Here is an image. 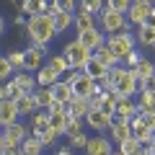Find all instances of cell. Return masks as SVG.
Here are the masks:
<instances>
[{
    "instance_id": "cell-1",
    "label": "cell",
    "mask_w": 155,
    "mask_h": 155,
    "mask_svg": "<svg viewBox=\"0 0 155 155\" xmlns=\"http://www.w3.org/2000/svg\"><path fill=\"white\" fill-rule=\"evenodd\" d=\"M26 36H28V41H31V47H49L52 39L57 36L52 16L41 13V16L28 18V23H26Z\"/></svg>"
},
{
    "instance_id": "cell-2",
    "label": "cell",
    "mask_w": 155,
    "mask_h": 155,
    "mask_svg": "<svg viewBox=\"0 0 155 155\" xmlns=\"http://www.w3.org/2000/svg\"><path fill=\"white\" fill-rule=\"evenodd\" d=\"M67 85L72 88V96H78V98H98V96H104V91H101V85L96 83V80H91L85 72H67L65 78H62Z\"/></svg>"
},
{
    "instance_id": "cell-3",
    "label": "cell",
    "mask_w": 155,
    "mask_h": 155,
    "mask_svg": "<svg viewBox=\"0 0 155 155\" xmlns=\"http://www.w3.org/2000/svg\"><path fill=\"white\" fill-rule=\"evenodd\" d=\"M62 57L67 60V65H70V70H75V72H83L85 70V65H88L91 60H93V52H88L80 41H67L65 47H62Z\"/></svg>"
},
{
    "instance_id": "cell-4",
    "label": "cell",
    "mask_w": 155,
    "mask_h": 155,
    "mask_svg": "<svg viewBox=\"0 0 155 155\" xmlns=\"http://www.w3.org/2000/svg\"><path fill=\"white\" fill-rule=\"evenodd\" d=\"M106 47L114 52V57L119 62H124V57L132 54L137 49V41H134V34L132 31H124V34H114V36H106Z\"/></svg>"
},
{
    "instance_id": "cell-5",
    "label": "cell",
    "mask_w": 155,
    "mask_h": 155,
    "mask_svg": "<svg viewBox=\"0 0 155 155\" xmlns=\"http://www.w3.org/2000/svg\"><path fill=\"white\" fill-rule=\"evenodd\" d=\"M98 28L106 34V36H114V34H124V31H129V21H127V16H119V13H114V11H109V8H104L101 11V16H98Z\"/></svg>"
},
{
    "instance_id": "cell-6",
    "label": "cell",
    "mask_w": 155,
    "mask_h": 155,
    "mask_svg": "<svg viewBox=\"0 0 155 155\" xmlns=\"http://www.w3.org/2000/svg\"><path fill=\"white\" fill-rule=\"evenodd\" d=\"M155 11V3H150V0H134L132 5H129V13H127V21L129 26H145V23L150 21V16H153Z\"/></svg>"
},
{
    "instance_id": "cell-7",
    "label": "cell",
    "mask_w": 155,
    "mask_h": 155,
    "mask_svg": "<svg viewBox=\"0 0 155 155\" xmlns=\"http://www.w3.org/2000/svg\"><path fill=\"white\" fill-rule=\"evenodd\" d=\"M23 57H26V67H23V72H31V75H36L41 67L47 65V47H31L28 44L26 49H23Z\"/></svg>"
},
{
    "instance_id": "cell-8",
    "label": "cell",
    "mask_w": 155,
    "mask_h": 155,
    "mask_svg": "<svg viewBox=\"0 0 155 155\" xmlns=\"http://www.w3.org/2000/svg\"><path fill=\"white\" fill-rule=\"evenodd\" d=\"M119 98H137V72L134 70H124V75L116 80L114 85Z\"/></svg>"
},
{
    "instance_id": "cell-9",
    "label": "cell",
    "mask_w": 155,
    "mask_h": 155,
    "mask_svg": "<svg viewBox=\"0 0 155 155\" xmlns=\"http://www.w3.org/2000/svg\"><path fill=\"white\" fill-rule=\"evenodd\" d=\"M129 137H132V119H119V116H116L114 122H111V127H109V140L119 147V145L127 142Z\"/></svg>"
},
{
    "instance_id": "cell-10",
    "label": "cell",
    "mask_w": 155,
    "mask_h": 155,
    "mask_svg": "<svg viewBox=\"0 0 155 155\" xmlns=\"http://www.w3.org/2000/svg\"><path fill=\"white\" fill-rule=\"evenodd\" d=\"M83 122H85V127H88V129H93V134H104V132H109V127H111L114 119H109L101 109H91Z\"/></svg>"
},
{
    "instance_id": "cell-11",
    "label": "cell",
    "mask_w": 155,
    "mask_h": 155,
    "mask_svg": "<svg viewBox=\"0 0 155 155\" xmlns=\"http://www.w3.org/2000/svg\"><path fill=\"white\" fill-rule=\"evenodd\" d=\"M75 39H78V41H80V44H83L88 52H96V49H101V47L106 44V34L101 31L98 26L91 28V31H80Z\"/></svg>"
},
{
    "instance_id": "cell-12",
    "label": "cell",
    "mask_w": 155,
    "mask_h": 155,
    "mask_svg": "<svg viewBox=\"0 0 155 155\" xmlns=\"http://www.w3.org/2000/svg\"><path fill=\"white\" fill-rule=\"evenodd\" d=\"M114 142H111L106 134H93L88 142V147H85V155H111L114 153Z\"/></svg>"
},
{
    "instance_id": "cell-13",
    "label": "cell",
    "mask_w": 155,
    "mask_h": 155,
    "mask_svg": "<svg viewBox=\"0 0 155 155\" xmlns=\"http://www.w3.org/2000/svg\"><path fill=\"white\" fill-rule=\"evenodd\" d=\"M132 137L137 140L142 147H150V145H153V140H155V132H150V129L145 127L142 116H134V119H132Z\"/></svg>"
},
{
    "instance_id": "cell-14",
    "label": "cell",
    "mask_w": 155,
    "mask_h": 155,
    "mask_svg": "<svg viewBox=\"0 0 155 155\" xmlns=\"http://www.w3.org/2000/svg\"><path fill=\"white\" fill-rule=\"evenodd\" d=\"M28 129H31V134L34 137H41V134H47L49 132V114L47 111H36V114L28 119Z\"/></svg>"
},
{
    "instance_id": "cell-15",
    "label": "cell",
    "mask_w": 155,
    "mask_h": 155,
    "mask_svg": "<svg viewBox=\"0 0 155 155\" xmlns=\"http://www.w3.org/2000/svg\"><path fill=\"white\" fill-rule=\"evenodd\" d=\"M16 104V109H18V116H26V119H31L34 114L39 111V104H36V98H34V93H26V96H21L18 101H13Z\"/></svg>"
},
{
    "instance_id": "cell-16",
    "label": "cell",
    "mask_w": 155,
    "mask_h": 155,
    "mask_svg": "<svg viewBox=\"0 0 155 155\" xmlns=\"http://www.w3.org/2000/svg\"><path fill=\"white\" fill-rule=\"evenodd\" d=\"M16 122H21L16 104H13V101H3V104H0V129L11 127V124H16Z\"/></svg>"
},
{
    "instance_id": "cell-17",
    "label": "cell",
    "mask_w": 155,
    "mask_h": 155,
    "mask_svg": "<svg viewBox=\"0 0 155 155\" xmlns=\"http://www.w3.org/2000/svg\"><path fill=\"white\" fill-rule=\"evenodd\" d=\"M116 116L119 119H134V116H140L137 101L134 98H119L116 101Z\"/></svg>"
},
{
    "instance_id": "cell-18",
    "label": "cell",
    "mask_w": 155,
    "mask_h": 155,
    "mask_svg": "<svg viewBox=\"0 0 155 155\" xmlns=\"http://www.w3.org/2000/svg\"><path fill=\"white\" fill-rule=\"evenodd\" d=\"M91 111V101L88 98H78V96H72V101L67 104V114L75 116V119H85Z\"/></svg>"
},
{
    "instance_id": "cell-19",
    "label": "cell",
    "mask_w": 155,
    "mask_h": 155,
    "mask_svg": "<svg viewBox=\"0 0 155 155\" xmlns=\"http://www.w3.org/2000/svg\"><path fill=\"white\" fill-rule=\"evenodd\" d=\"M72 26L78 28V34H80V31H91V28H96V26H98V18L78 8V13H75V23H72Z\"/></svg>"
},
{
    "instance_id": "cell-20",
    "label": "cell",
    "mask_w": 155,
    "mask_h": 155,
    "mask_svg": "<svg viewBox=\"0 0 155 155\" xmlns=\"http://www.w3.org/2000/svg\"><path fill=\"white\" fill-rule=\"evenodd\" d=\"M34 78H36V85H39V88H52L54 83H60V80H62V78L57 75L54 70H49L47 65L41 67V70H39V72H36Z\"/></svg>"
},
{
    "instance_id": "cell-21",
    "label": "cell",
    "mask_w": 155,
    "mask_h": 155,
    "mask_svg": "<svg viewBox=\"0 0 155 155\" xmlns=\"http://www.w3.org/2000/svg\"><path fill=\"white\" fill-rule=\"evenodd\" d=\"M11 80H13V83H16L18 88L23 91V93H34V91L39 88V85H36V78H34L31 72H16Z\"/></svg>"
},
{
    "instance_id": "cell-22",
    "label": "cell",
    "mask_w": 155,
    "mask_h": 155,
    "mask_svg": "<svg viewBox=\"0 0 155 155\" xmlns=\"http://www.w3.org/2000/svg\"><path fill=\"white\" fill-rule=\"evenodd\" d=\"M93 60H96V62H101L106 70H111V67H116V65H122V62L114 57V52H111L106 44L101 47V49H96V52H93Z\"/></svg>"
},
{
    "instance_id": "cell-23",
    "label": "cell",
    "mask_w": 155,
    "mask_h": 155,
    "mask_svg": "<svg viewBox=\"0 0 155 155\" xmlns=\"http://www.w3.org/2000/svg\"><path fill=\"white\" fill-rule=\"evenodd\" d=\"M52 98H54L57 104H65V106H67V104L72 101V88L65 83V80H60V83L52 85Z\"/></svg>"
},
{
    "instance_id": "cell-24",
    "label": "cell",
    "mask_w": 155,
    "mask_h": 155,
    "mask_svg": "<svg viewBox=\"0 0 155 155\" xmlns=\"http://www.w3.org/2000/svg\"><path fill=\"white\" fill-rule=\"evenodd\" d=\"M134 41H137V47H155V26H150V23L140 26Z\"/></svg>"
},
{
    "instance_id": "cell-25",
    "label": "cell",
    "mask_w": 155,
    "mask_h": 155,
    "mask_svg": "<svg viewBox=\"0 0 155 155\" xmlns=\"http://www.w3.org/2000/svg\"><path fill=\"white\" fill-rule=\"evenodd\" d=\"M47 67H49V70H54L60 78H65L67 72H72L70 65H67V60L62 57V52H60V54H49V57H47Z\"/></svg>"
},
{
    "instance_id": "cell-26",
    "label": "cell",
    "mask_w": 155,
    "mask_h": 155,
    "mask_svg": "<svg viewBox=\"0 0 155 155\" xmlns=\"http://www.w3.org/2000/svg\"><path fill=\"white\" fill-rule=\"evenodd\" d=\"M49 114V127L57 132V137H65V127H67V111H47Z\"/></svg>"
},
{
    "instance_id": "cell-27",
    "label": "cell",
    "mask_w": 155,
    "mask_h": 155,
    "mask_svg": "<svg viewBox=\"0 0 155 155\" xmlns=\"http://www.w3.org/2000/svg\"><path fill=\"white\" fill-rule=\"evenodd\" d=\"M83 72L91 78V80H96V83H101V80H104L106 75H109V70H106V67L101 65V62H96V60H91L88 65H85V70H83Z\"/></svg>"
},
{
    "instance_id": "cell-28",
    "label": "cell",
    "mask_w": 155,
    "mask_h": 155,
    "mask_svg": "<svg viewBox=\"0 0 155 155\" xmlns=\"http://www.w3.org/2000/svg\"><path fill=\"white\" fill-rule=\"evenodd\" d=\"M21 153L23 155H44V145H41V140L39 137H28V140H23L21 142Z\"/></svg>"
},
{
    "instance_id": "cell-29",
    "label": "cell",
    "mask_w": 155,
    "mask_h": 155,
    "mask_svg": "<svg viewBox=\"0 0 155 155\" xmlns=\"http://www.w3.org/2000/svg\"><path fill=\"white\" fill-rule=\"evenodd\" d=\"M34 98H36V104H39V111H49V106L54 104L52 88H36L34 91Z\"/></svg>"
},
{
    "instance_id": "cell-30",
    "label": "cell",
    "mask_w": 155,
    "mask_h": 155,
    "mask_svg": "<svg viewBox=\"0 0 155 155\" xmlns=\"http://www.w3.org/2000/svg\"><path fill=\"white\" fill-rule=\"evenodd\" d=\"M134 72H137V80H147V78L155 75V62L150 60V57H142L140 65L134 67Z\"/></svg>"
},
{
    "instance_id": "cell-31",
    "label": "cell",
    "mask_w": 155,
    "mask_h": 155,
    "mask_svg": "<svg viewBox=\"0 0 155 155\" xmlns=\"http://www.w3.org/2000/svg\"><path fill=\"white\" fill-rule=\"evenodd\" d=\"M52 21H54V31H57V36H60V34H65L67 28L75 23V16H70V13H62V11H60L54 18H52Z\"/></svg>"
},
{
    "instance_id": "cell-32",
    "label": "cell",
    "mask_w": 155,
    "mask_h": 155,
    "mask_svg": "<svg viewBox=\"0 0 155 155\" xmlns=\"http://www.w3.org/2000/svg\"><path fill=\"white\" fill-rule=\"evenodd\" d=\"M85 132V122L83 119H75V116L67 114V127H65V137H75V134Z\"/></svg>"
},
{
    "instance_id": "cell-33",
    "label": "cell",
    "mask_w": 155,
    "mask_h": 155,
    "mask_svg": "<svg viewBox=\"0 0 155 155\" xmlns=\"http://www.w3.org/2000/svg\"><path fill=\"white\" fill-rule=\"evenodd\" d=\"M5 57H8V62L13 65V70H16V72H23V67H26V57H23V49H11Z\"/></svg>"
},
{
    "instance_id": "cell-34",
    "label": "cell",
    "mask_w": 155,
    "mask_h": 155,
    "mask_svg": "<svg viewBox=\"0 0 155 155\" xmlns=\"http://www.w3.org/2000/svg\"><path fill=\"white\" fill-rule=\"evenodd\" d=\"M78 8L98 18V16H101V11H104V3H101V0H83V3H78Z\"/></svg>"
},
{
    "instance_id": "cell-35",
    "label": "cell",
    "mask_w": 155,
    "mask_h": 155,
    "mask_svg": "<svg viewBox=\"0 0 155 155\" xmlns=\"http://www.w3.org/2000/svg\"><path fill=\"white\" fill-rule=\"evenodd\" d=\"M129 5H132L129 0H109V3H104V8L119 13V16H127V13H129Z\"/></svg>"
},
{
    "instance_id": "cell-36",
    "label": "cell",
    "mask_w": 155,
    "mask_h": 155,
    "mask_svg": "<svg viewBox=\"0 0 155 155\" xmlns=\"http://www.w3.org/2000/svg\"><path fill=\"white\" fill-rule=\"evenodd\" d=\"M67 140H70L67 147H72V150H85V147H88V142H91V134H88V132H80V134L67 137Z\"/></svg>"
},
{
    "instance_id": "cell-37",
    "label": "cell",
    "mask_w": 155,
    "mask_h": 155,
    "mask_svg": "<svg viewBox=\"0 0 155 155\" xmlns=\"http://www.w3.org/2000/svg\"><path fill=\"white\" fill-rule=\"evenodd\" d=\"M13 75H16L13 65L8 62V57H5V54H0V83H5V80H11Z\"/></svg>"
},
{
    "instance_id": "cell-38",
    "label": "cell",
    "mask_w": 155,
    "mask_h": 155,
    "mask_svg": "<svg viewBox=\"0 0 155 155\" xmlns=\"http://www.w3.org/2000/svg\"><path fill=\"white\" fill-rule=\"evenodd\" d=\"M140 147H142V145H140V142H137L134 137H129L127 142H122V145H119L116 150H119L122 155H134V153H140Z\"/></svg>"
},
{
    "instance_id": "cell-39",
    "label": "cell",
    "mask_w": 155,
    "mask_h": 155,
    "mask_svg": "<svg viewBox=\"0 0 155 155\" xmlns=\"http://www.w3.org/2000/svg\"><path fill=\"white\" fill-rule=\"evenodd\" d=\"M142 52H140V49H134L132 52V54H127V57H124V67H127V70H134V67H137L140 65V60H142Z\"/></svg>"
},
{
    "instance_id": "cell-40",
    "label": "cell",
    "mask_w": 155,
    "mask_h": 155,
    "mask_svg": "<svg viewBox=\"0 0 155 155\" xmlns=\"http://www.w3.org/2000/svg\"><path fill=\"white\" fill-rule=\"evenodd\" d=\"M57 3H60V11L62 13H70V16L78 13V3H75V0H57Z\"/></svg>"
},
{
    "instance_id": "cell-41",
    "label": "cell",
    "mask_w": 155,
    "mask_h": 155,
    "mask_svg": "<svg viewBox=\"0 0 155 155\" xmlns=\"http://www.w3.org/2000/svg\"><path fill=\"white\" fill-rule=\"evenodd\" d=\"M39 140H41V145H44V150H47V147H52V145H57V140H60V137H57V132H54V129H49V132H47V134H41Z\"/></svg>"
},
{
    "instance_id": "cell-42",
    "label": "cell",
    "mask_w": 155,
    "mask_h": 155,
    "mask_svg": "<svg viewBox=\"0 0 155 155\" xmlns=\"http://www.w3.org/2000/svg\"><path fill=\"white\" fill-rule=\"evenodd\" d=\"M13 26H18V28H26V23H28V18L23 16V13H16V16H13Z\"/></svg>"
},
{
    "instance_id": "cell-43",
    "label": "cell",
    "mask_w": 155,
    "mask_h": 155,
    "mask_svg": "<svg viewBox=\"0 0 155 155\" xmlns=\"http://www.w3.org/2000/svg\"><path fill=\"white\" fill-rule=\"evenodd\" d=\"M140 116H142L145 127H147L150 132H155V114H140Z\"/></svg>"
},
{
    "instance_id": "cell-44",
    "label": "cell",
    "mask_w": 155,
    "mask_h": 155,
    "mask_svg": "<svg viewBox=\"0 0 155 155\" xmlns=\"http://www.w3.org/2000/svg\"><path fill=\"white\" fill-rule=\"evenodd\" d=\"M3 101H11V85L8 83H0V104Z\"/></svg>"
},
{
    "instance_id": "cell-45",
    "label": "cell",
    "mask_w": 155,
    "mask_h": 155,
    "mask_svg": "<svg viewBox=\"0 0 155 155\" xmlns=\"http://www.w3.org/2000/svg\"><path fill=\"white\" fill-rule=\"evenodd\" d=\"M8 85H11V101H18V98H21V96H26V93H23V91L18 88L16 83H13V80H11V83H8Z\"/></svg>"
},
{
    "instance_id": "cell-46",
    "label": "cell",
    "mask_w": 155,
    "mask_h": 155,
    "mask_svg": "<svg viewBox=\"0 0 155 155\" xmlns=\"http://www.w3.org/2000/svg\"><path fill=\"white\" fill-rule=\"evenodd\" d=\"M54 155H75V150H72V147H67V145H65V147L54 150Z\"/></svg>"
},
{
    "instance_id": "cell-47",
    "label": "cell",
    "mask_w": 155,
    "mask_h": 155,
    "mask_svg": "<svg viewBox=\"0 0 155 155\" xmlns=\"http://www.w3.org/2000/svg\"><path fill=\"white\" fill-rule=\"evenodd\" d=\"M3 155H23V153H21V147H8V150H3Z\"/></svg>"
},
{
    "instance_id": "cell-48",
    "label": "cell",
    "mask_w": 155,
    "mask_h": 155,
    "mask_svg": "<svg viewBox=\"0 0 155 155\" xmlns=\"http://www.w3.org/2000/svg\"><path fill=\"white\" fill-rule=\"evenodd\" d=\"M145 83H147V91H155V75H153V78H147Z\"/></svg>"
},
{
    "instance_id": "cell-49",
    "label": "cell",
    "mask_w": 155,
    "mask_h": 155,
    "mask_svg": "<svg viewBox=\"0 0 155 155\" xmlns=\"http://www.w3.org/2000/svg\"><path fill=\"white\" fill-rule=\"evenodd\" d=\"M3 34H5V18L0 16V36H3Z\"/></svg>"
},
{
    "instance_id": "cell-50",
    "label": "cell",
    "mask_w": 155,
    "mask_h": 155,
    "mask_svg": "<svg viewBox=\"0 0 155 155\" xmlns=\"http://www.w3.org/2000/svg\"><path fill=\"white\" fill-rule=\"evenodd\" d=\"M134 155H153V153H150V147H140V153H134Z\"/></svg>"
},
{
    "instance_id": "cell-51",
    "label": "cell",
    "mask_w": 155,
    "mask_h": 155,
    "mask_svg": "<svg viewBox=\"0 0 155 155\" xmlns=\"http://www.w3.org/2000/svg\"><path fill=\"white\" fill-rule=\"evenodd\" d=\"M147 23H150V26H155V11H153V16H150V21H147Z\"/></svg>"
},
{
    "instance_id": "cell-52",
    "label": "cell",
    "mask_w": 155,
    "mask_h": 155,
    "mask_svg": "<svg viewBox=\"0 0 155 155\" xmlns=\"http://www.w3.org/2000/svg\"><path fill=\"white\" fill-rule=\"evenodd\" d=\"M0 153H3V129H0Z\"/></svg>"
},
{
    "instance_id": "cell-53",
    "label": "cell",
    "mask_w": 155,
    "mask_h": 155,
    "mask_svg": "<svg viewBox=\"0 0 155 155\" xmlns=\"http://www.w3.org/2000/svg\"><path fill=\"white\" fill-rule=\"evenodd\" d=\"M150 153H153V155H155V140H153V145H150Z\"/></svg>"
},
{
    "instance_id": "cell-54",
    "label": "cell",
    "mask_w": 155,
    "mask_h": 155,
    "mask_svg": "<svg viewBox=\"0 0 155 155\" xmlns=\"http://www.w3.org/2000/svg\"><path fill=\"white\" fill-rule=\"evenodd\" d=\"M114 155H122V153H119V150H114Z\"/></svg>"
},
{
    "instance_id": "cell-55",
    "label": "cell",
    "mask_w": 155,
    "mask_h": 155,
    "mask_svg": "<svg viewBox=\"0 0 155 155\" xmlns=\"http://www.w3.org/2000/svg\"><path fill=\"white\" fill-rule=\"evenodd\" d=\"M49 155H54V153H49Z\"/></svg>"
},
{
    "instance_id": "cell-56",
    "label": "cell",
    "mask_w": 155,
    "mask_h": 155,
    "mask_svg": "<svg viewBox=\"0 0 155 155\" xmlns=\"http://www.w3.org/2000/svg\"><path fill=\"white\" fill-rule=\"evenodd\" d=\"M0 155H3V153H0Z\"/></svg>"
},
{
    "instance_id": "cell-57",
    "label": "cell",
    "mask_w": 155,
    "mask_h": 155,
    "mask_svg": "<svg viewBox=\"0 0 155 155\" xmlns=\"http://www.w3.org/2000/svg\"><path fill=\"white\" fill-rule=\"evenodd\" d=\"M153 49H155V47H153Z\"/></svg>"
}]
</instances>
